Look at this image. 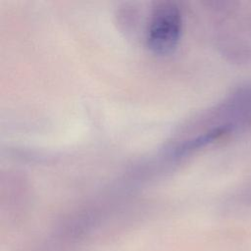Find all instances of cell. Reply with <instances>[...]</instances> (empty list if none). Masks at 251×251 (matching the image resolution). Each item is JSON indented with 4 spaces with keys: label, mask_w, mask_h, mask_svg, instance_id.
Here are the masks:
<instances>
[{
    "label": "cell",
    "mask_w": 251,
    "mask_h": 251,
    "mask_svg": "<svg viewBox=\"0 0 251 251\" xmlns=\"http://www.w3.org/2000/svg\"><path fill=\"white\" fill-rule=\"evenodd\" d=\"M181 31V14L172 2H164L153 10L148 29L147 45L158 55L171 53L177 45Z\"/></svg>",
    "instance_id": "1"
}]
</instances>
